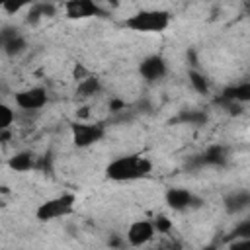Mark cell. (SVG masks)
<instances>
[{
	"label": "cell",
	"instance_id": "1",
	"mask_svg": "<svg viewBox=\"0 0 250 250\" xmlns=\"http://www.w3.org/2000/svg\"><path fill=\"white\" fill-rule=\"evenodd\" d=\"M152 172V162L141 154H127L111 160L105 166V178L113 182H133L146 178Z\"/></svg>",
	"mask_w": 250,
	"mask_h": 250
},
{
	"label": "cell",
	"instance_id": "2",
	"mask_svg": "<svg viewBox=\"0 0 250 250\" xmlns=\"http://www.w3.org/2000/svg\"><path fill=\"white\" fill-rule=\"evenodd\" d=\"M170 25V14L166 10H141L125 20V27L139 33H160Z\"/></svg>",
	"mask_w": 250,
	"mask_h": 250
},
{
	"label": "cell",
	"instance_id": "3",
	"mask_svg": "<svg viewBox=\"0 0 250 250\" xmlns=\"http://www.w3.org/2000/svg\"><path fill=\"white\" fill-rule=\"evenodd\" d=\"M74 195L72 193H62V195H57V197H51L47 201H43L37 211H35V217L43 223L47 221H55V219H61V217H66L74 211Z\"/></svg>",
	"mask_w": 250,
	"mask_h": 250
},
{
	"label": "cell",
	"instance_id": "4",
	"mask_svg": "<svg viewBox=\"0 0 250 250\" xmlns=\"http://www.w3.org/2000/svg\"><path fill=\"white\" fill-rule=\"evenodd\" d=\"M70 131H72V143L78 148H86L104 137V127L98 123H72Z\"/></svg>",
	"mask_w": 250,
	"mask_h": 250
},
{
	"label": "cell",
	"instance_id": "5",
	"mask_svg": "<svg viewBox=\"0 0 250 250\" xmlns=\"http://www.w3.org/2000/svg\"><path fill=\"white\" fill-rule=\"evenodd\" d=\"M64 14L68 20H86V18L102 16L104 12L96 0H66Z\"/></svg>",
	"mask_w": 250,
	"mask_h": 250
},
{
	"label": "cell",
	"instance_id": "6",
	"mask_svg": "<svg viewBox=\"0 0 250 250\" xmlns=\"http://www.w3.org/2000/svg\"><path fill=\"white\" fill-rule=\"evenodd\" d=\"M166 203L174 211H186V209H191V207H199L203 201L199 197H195L191 191L184 189V188H170L166 191Z\"/></svg>",
	"mask_w": 250,
	"mask_h": 250
},
{
	"label": "cell",
	"instance_id": "7",
	"mask_svg": "<svg viewBox=\"0 0 250 250\" xmlns=\"http://www.w3.org/2000/svg\"><path fill=\"white\" fill-rule=\"evenodd\" d=\"M14 100H16V105H20L21 109L35 111L47 104V92H45V88L35 86V88H27V90L18 92Z\"/></svg>",
	"mask_w": 250,
	"mask_h": 250
},
{
	"label": "cell",
	"instance_id": "8",
	"mask_svg": "<svg viewBox=\"0 0 250 250\" xmlns=\"http://www.w3.org/2000/svg\"><path fill=\"white\" fill-rule=\"evenodd\" d=\"M27 43L25 39L18 33L16 27H4L0 31V49L8 55V57H18L25 51Z\"/></svg>",
	"mask_w": 250,
	"mask_h": 250
},
{
	"label": "cell",
	"instance_id": "9",
	"mask_svg": "<svg viewBox=\"0 0 250 250\" xmlns=\"http://www.w3.org/2000/svg\"><path fill=\"white\" fill-rule=\"evenodd\" d=\"M154 236V225L150 221H135L127 229V242L131 246H143Z\"/></svg>",
	"mask_w": 250,
	"mask_h": 250
},
{
	"label": "cell",
	"instance_id": "10",
	"mask_svg": "<svg viewBox=\"0 0 250 250\" xmlns=\"http://www.w3.org/2000/svg\"><path fill=\"white\" fill-rule=\"evenodd\" d=\"M229 160V150L223 145H211L205 148L203 154H199L191 166H225Z\"/></svg>",
	"mask_w": 250,
	"mask_h": 250
},
{
	"label": "cell",
	"instance_id": "11",
	"mask_svg": "<svg viewBox=\"0 0 250 250\" xmlns=\"http://www.w3.org/2000/svg\"><path fill=\"white\" fill-rule=\"evenodd\" d=\"M139 72H141V76L145 80L154 82V80H158V78H162L166 74V61L162 57H158V55H150L141 62Z\"/></svg>",
	"mask_w": 250,
	"mask_h": 250
},
{
	"label": "cell",
	"instance_id": "12",
	"mask_svg": "<svg viewBox=\"0 0 250 250\" xmlns=\"http://www.w3.org/2000/svg\"><path fill=\"white\" fill-rule=\"evenodd\" d=\"M225 209L227 213L234 215V213H240L244 211L248 205H250V191L248 189H236V191H230L227 197H225Z\"/></svg>",
	"mask_w": 250,
	"mask_h": 250
},
{
	"label": "cell",
	"instance_id": "13",
	"mask_svg": "<svg viewBox=\"0 0 250 250\" xmlns=\"http://www.w3.org/2000/svg\"><path fill=\"white\" fill-rule=\"evenodd\" d=\"M221 100H229V102H238V104H244L250 100V84L248 82H242V84H236V86H229L223 90V94L219 96Z\"/></svg>",
	"mask_w": 250,
	"mask_h": 250
},
{
	"label": "cell",
	"instance_id": "14",
	"mask_svg": "<svg viewBox=\"0 0 250 250\" xmlns=\"http://www.w3.org/2000/svg\"><path fill=\"white\" fill-rule=\"evenodd\" d=\"M8 166H10L12 170H16V172H27V170L35 168V156H33L31 152H27V150L18 152V154H14V156L8 160Z\"/></svg>",
	"mask_w": 250,
	"mask_h": 250
},
{
	"label": "cell",
	"instance_id": "15",
	"mask_svg": "<svg viewBox=\"0 0 250 250\" xmlns=\"http://www.w3.org/2000/svg\"><path fill=\"white\" fill-rule=\"evenodd\" d=\"M100 90H102L100 78H96V76L88 74L86 78H82V80H80V84H78V88H76V94H78L80 98H90V96L98 94Z\"/></svg>",
	"mask_w": 250,
	"mask_h": 250
},
{
	"label": "cell",
	"instance_id": "16",
	"mask_svg": "<svg viewBox=\"0 0 250 250\" xmlns=\"http://www.w3.org/2000/svg\"><path fill=\"white\" fill-rule=\"evenodd\" d=\"M178 121L182 123H188V125H203L207 121V115L203 111H197V109H189V111H182Z\"/></svg>",
	"mask_w": 250,
	"mask_h": 250
},
{
	"label": "cell",
	"instance_id": "17",
	"mask_svg": "<svg viewBox=\"0 0 250 250\" xmlns=\"http://www.w3.org/2000/svg\"><path fill=\"white\" fill-rule=\"evenodd\" d=\"M53 6H49V4H35L31 10H29V14H27V21L29 23H35V21H39L41 18H45V16H53Z\"/></svg>",
	"mask_w": 250,
	"mask_h": 250
},
{
	"label": "cell",
	"instance_id": "18",
	"mask_svg": "<svg viewBox=\"0 0 250 250\" xmlns=\"http://www.w3.org/2000/svg\"><path fill=\"white\" fill-rule=\"evenodd\" d=\"M188 76H189V82H191V86L199 92V94H207L209 92V84H207V78L201 74V72H197V70H189L188 72Z\"/></svg>",
	"mask_w": 250,
	"mask_h": 250
},
{
	"label": "cell",
	"instance_id": "19",
	"mask_svg": "<svg viewBox=\"0 0 250 250\" xmlns=\"http://www.w3.org/2000/svg\"><path fill=\"white\" fill-rule=\"evenodd\" d=\"M33 2H35V0H4L2 10L8 12V14H18L20 10H23L25 6H29V4H33Z\"/></svg>",
	"mask_w": 250,
	"mask_h": 250
},
{
	"label": "cell",
	"instance_id": "20",
	"mask_svg": "<svg viewBox=\"0 0 250 250\" xmlns=\"http://www.w3.org/2000/svg\"><path fill=\"white\" fill-rule=\"evenodd\" d=\"M12 121H14V111L6 104L0 102V129H8Z\"/></svg>",
	"mask_w": 250,
	"mask_h": 250
},
{
	"label": "cell",
	"instance_id": "21",
	"mask_svg": "<svg viewBox=\"0 0 250 250\" xmlns=\"http://www.w3.org/2000/svg\"><path fill=\"white\" fill-rule=\"evenodd\" d=\"M230 236H234V238H250V221L246 219V221L238 223L234 227V230L230 232Z\"/></svg>",
	"mask_w": 250,
	"mask_h": 250
},
{
	"label": "cell",
	"instance_id": "22",
	"mask_svg": "<svg viewBox=\"0 0 250 250\" xmlns=\"http://www.w3.org/2000/svg\"><path fill=\"white\" fill-rule=\"evenodd\" d=\"M170 229H172V223H170L166 217H158V219H156L154 230H158V232H168Z\"/></svg>",
	"mask_w": 250,
	"mask_h": 250
},
{
	"label": "cell",
	"instance_id": "23",
	"mask_svg": "<svg viewBox=\"0 0 250 250\" xmlns=\"http://www.w3.org/2000/svg\"><path fill=\"white\" fill-rule=\"evenodd\" d=\"M74 76H76V80H78V78L82 80V78H86V76H88V72L84 70V66L76 64V66H74Z\"/></svg>",
	"mask_w": 250,
	"mask_h": 250
},
{
	"label": "cell",
	"instance_id": "24",
	"mask_svg": "<svg viewBox=\"0 0 250 250\" xmlns=\"http://www.w3.org/2000/svg\"><path fill=\"white\" fill-rule=\"evenodd\" d=\"M109 107H111V111H119V109H123V107H125V104H123V102H119V100H113Z\"/></svg>",
	"mask_w": 250,
	"mask_h": 250
},
{
	"label": "cell",
	"instance_id": "25",
	"mask_svg": "<svg viewBox=\"0 0 250 250\" xmlns=\"http://www.w3.org/2000/svg\"><path fill=\"white\" fill-rule=\"evenodd\" d=\"M2 4H4V0H0V8H2Z\"/></svg>",
	"mask_w": 250,
	"mask_h": 250
},
{
	"label": "cell",
	"instance_id": "26",
	"mask_svg": "<svg viewBox=\"0 0 250 250\" xmlns=\"http://www.w3.org/2000/svg\"><path fill=\"white\" fill-rule=\"evenodd\" d=\"M107 2H117V0H107Z\"/></svg>",
	"mask_w": 250,
	"mask_h": 250
}]
</instances>
